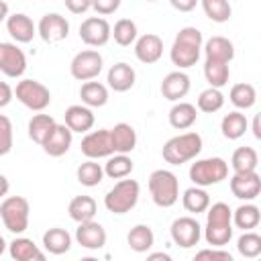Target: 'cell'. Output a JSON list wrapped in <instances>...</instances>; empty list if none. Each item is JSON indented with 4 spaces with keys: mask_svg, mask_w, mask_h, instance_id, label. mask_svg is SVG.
<instances>
[{
    "mask_svg": "<svg viewBox=\"0 0 261 261\" xmlns=\"http://www.w3.org/2000/svg\"><path fill=\"white\" fill-rule=\"evenodd\" d=\"M204 77H206V82L212 88H224L228 84V77H230L228 63L206 59V63H204Z\"/></svg>",
    "mask_w": 261,
    "mask_h": 261,
    "instance_id": "74e56055",
    "label": "cell"
},
{
    "mask_svg": "<svg viewBox=\"0 0 261 261\" xmlns=\"http://www.w3.org/2000/svg\"><path fill=\"white\" fill-rule=\"evenodd\" d=\"M159 90H161V94H163L165 100H169V102H179V100L186 98L188 92H190V77H188V73H184L181 69L171 71V73H167V75L163 77Z\"/></svg>",
    "mask_w": 261,
    "mask_h": 261,
    "instance_id": "d6986e66",
    "label": "cell"
},
{
    "mask_svg": "<svg viewBox=\"0 0 261 261\" xmlns=\"http://www.w3.org/2000/svg\"><path fill=\"white\" fill-rule=\"evenodd\" d=\"M65 2V8L73 14H84L92 8V0H63Z\"/></svg>",
    "mask_w": 261,
    "mask_h": 261,
    "instance_id": "7dc6e473",
    "label": "cell"
},
{
    "mask_svg": "<svg viewBox=\"0 0 261 261\" xmlns=\"http://www.w3.org/2000/svg\"><path fill=\"white\" fill-rule=\"evenodd\" d=\"M6 31L8 35L16 41V43H31L37 35V27L31 20V16L22 14V12H14L8 14L6 18Z\"/></svg>",
    "mask_w": 261,
    "mask_h": 261,
    "instance_id": "ffe728a7",
    "label": "cell"
},
{
    "mask_svg": "<svg viewBox=\"0 0 261 261\" xmlns=\"http://www.w3.org/2000/svg\"><path fill=\"white\" fill-rule=\"evenodd\" d=\"M135 55L145 65L157 63L161 59V55H163V39L159 35H155V33H147V35L137 37V41H135Z\"/></svg>",
    "mask_w": 261,
    "mask_h": 261,
    "instance_id": "2e32d148",
    "label": "cell"
},
{
    "mask_svg": "<svg viewBox=\"0 0 261 261\" xmlns=\"http://www.w3.org/2000/svg\"><path fill=\"white\" fill-rule=\"evenodd\" d=\"M259 165V155L253 147H239L234 149L230 157V167L234 173H245V171H257Z\"/></svg>",
    "mask_w": 261,
    "mask_h": 261,
    "instance_id": "836d02e7",
    "label": "cell"
},
{
    "mask_svg": "<svg viewBox=\"0 0 261 261\" xmlns=\"http://www.w3.org/2000/svg\"><path fill=\"white\" fill-rule=\"evenodd\" d=\"M43 247L51 255H63L71 249V234L61 226H53L43 232Z\"/></svg>",
    "mask_w": 261,
    "mask_h": 261,
    "instance_id": "4316f807",
    "label": "cell"
},
{
    "mask_svg": "<svg viewBox=\"0 0 261 261\" xmlns=\"http://www.w3.org/2000/svg\"><path fill=\"white\" fill-rule=\"evenodd\" d=\"M169 232H171V239L177 247L181 249H190V247H196L202 239V226L200 222L194 218V216H179L171 222L169 226Z\"/></svg>",
    "mask_w": 261,
    "mask_h": 261,
    "instance_id": "30bf717a",
    "label": "cell"
},
{
    "mask_svg": "<svg viewBox=\"0 0 261 261\" xmlns=\"http://www.w3.org/2000/svg\"><path fill=\"white\" fill-rule=\"evenodd\" d=\"M259 222H261V212H259V208H257L255 204H251V202L241 204V206L232 212V224H234L237 228H241V230H253V228L259 226Z\"/></svg>",
    "mask_w": 261,
    "mask_h": 261,
    "instance_id": "d6a6232c",
    "label": "cell"
},
{
    "mask_svg": "<svg viewBox=\"0 0 261 261\" xmlns=\"http://www.w3.org/2000/svg\"><path fill=\"white\" fill-rule=\"evenodd\" d=\"M141 196V186L137 179H126L122 177L120 181H116L104 196V206L108 212L112 214H126L130 212Z\"/></svg>",
    "mask_w": 261,
    "mask_h": 261,
    "instance_id": "277c9868",
    "label": "cell"
},
{
    "mask_svg": "<svg viewBox=\"0 0 261 261\" xmlns=\"http://www.w3.org/2000/svg\"><path fill=\"white\" fill-rule=\"evenodd\" d=\"M126 243L135 253H147L155 245V234L149 224H135L126 234Z\"/></svg>",
    "mask_w": 261,
    "mask_h": 261,
    "instance_id": "4dcf8cb0",
    "label": "cell"
},
{
    "mask_svg": "<svg viewBox=\"0 0 261 261\" xmlns=\"http://www.w3.org/2000/svg\"><path fill=\"white\" fill-rule=\"evenodd\" d=\"M151 200L159 208H171L179 200V181L177 175L169 169H155L149 175Z\"/></svg>",
    "mask_w": 261,
    "mask_h": 261,
    "instance_id": "5b68a950",
    "label": "cell"
},
{
    "mask_svg": "<svg viewBox=\"0 0 261 261\" xmlns=\"http://www.w3.org/2000/svg\"><path fill=\"white\" fill-rule=\"evenodd\" d=\"M204 37L196 27H184L173 39V45L169 49L171 63L177 65L179 69H188L198 63L200 53H202Z\"/></svg>",
    "mask_w": 261,
    "mask_h": 261,
    "instance_id": "7a4b0ae2",
    "label": "cell"
},
{
    "mask_svg": "<svg viewBox=\"0 0 261 261\" xmlns=\"http://www.w3.org/2000/svg\"><path fill=\"white\" fill-rule=\"evenodd\" d=\"M228 177V163L222 157H206V159H196L190 167V179L194 186L208 188L224 181Z\"/></svg>",
    "mask_w": 261,
    "mask_h": 261,
    "instance_id": "52a82bcc",
    "label": "cell"
},
{
    "mask_svg": "<svg viewBox=\"0 0 261 261\" xmlns=\"http://www.w3.org/2000/svg\"><path fill=\"white\" fill-rule=\"evenodd\" d=\"M37 35L45 43H59V41L67 39V35H69V22L59 12H49V14H45L39 20Z\"/></svg>",
    "mask_w": 261,
    "mask_h": 261,
    "instance_id": "5bb4252c",
    "label": "cell"
},
{
    "mask_svg": "<svg viewBox=\"0 0 261 261\" xmlns=\"http://www.w3.org/2000/svg\"><path fill=\"white\" fill-rule=\"evenodd\" d=\"M27 69V55L16 43H0V71L6 77H20Z\"/></svg>",
    "mask_w": 261,
    "mask_h": 261,
    "instance_id": "4fadbf2b",
    "label": "cell"
},
{
    "mask_svg": "<svg viewBox=\"0 0 261 261\" xmlns=\"http://www.w3.org/2000/svg\"><path fill=\"white\" fill-rule=\"evenodd\" d=\"M253 137L255 139H261V126H259V114L253 118Z\"/></svg>",
    "mask_w": 261,
    "mask_h": 261,
    "instance_id": "db71d44e",
    "label": "cell"
},
{
    "mask_svg": "<svg viewBox=\"0 0 261 261\" xmlns=\"http://www.w3.org/2000/svg\"><path fill=\"white\" fill-rule=\"evenodd\" d=\"M110 37H114V41L120 45V47H128L137 41L139 37V31H137V22L130 20V18H120L114 22L112 31H110Z\"/></svg>",
    "mask_w": 261,
    "mask_h": 261,
    "instance_id": "ab89813d",
    "label": "cell"
},
{
    "mask_svg": "<svg viewBox=\"0 0 261 261\" xmlns=\"http://www.w3.org/2000/svg\"><path fill=\"white\" fill-rule=\"evenodd\" d=\"M147 259H149V261H157V259H163V261H169L171 257H169L167 253H149V255H147Z\"/></svg>",
    "mask_w": 261,
    "mask_h": 261,
    "instance_id": "816d5d0a",
    "label": "cell"
},
{
    "mask_svg": "<svg viewBox=\"0 0 261 261\" xmlns=\"http://www.w3.org/2000/svg\"><path fill=\"white\" fill-rule=\"evenodd\" d=\"M29 216H31V206L29 200L22 196H6L0 204V218L2 224L8 232L12 234H22L29 228Z\"/></svg>",
    "mask_w": 261,
    "mask_h": 261,
    "instance_id": "8992f818",
    "label": "cell"
},
{
    "mask_svg": "<svg viewBox=\"0 0 261 261\" xmlns=\"http://www.w3.org/2000/svg\"><path fill=\"white\" fill-rule=\"evenodd\" d=\"M202 51L206 55V59H212V61H224V63H230L234 59V45L230 39L226 37H210L204 45H202Z\"/></svg>",
    "mask_w": 261,
    "mask_h": 261,
    "instance_id": "603a6c76",
    "label": "cell"
},
{
    "mask_svg": "<svg viewBox=\"0 0 261 261\" xmlns=\"http://www.w3.org/2000/svg\"><path fill=\"white\" fill-rule=\"evenodd\" d=\"M102 67H104V59L96 49H84V51L75 53L71 63H69L71 77L77 80V82L96 80L100 75Z\"/></svg>",
    "mask_w": 261,
    "mask_h": 261,
    "instance_id": "9c48e42d",
    "label": "cell"
},
{
    "mask_svg": "<svg viewBox=\"0 0 261 261\" xmlns=\"http://www.w3.org/2000/svg\"><path fill=\"white\" fill-rule=\"evenodd\" d=\"M14 145V128L8 116L0 114V157L8 155Z\"/></svg>",
    "mask_w": 261,
    "mask_h": 261,
    "instance_id": "ee69618b",
    "label": "cell"
},
{
    "mask_svg": "<svg viewBox=\"0 0 261 261\" xmlns=\"http://www.w3.org/2000/svg\"><path fill=\"white\" fill-rule=\"evenodd\" d=\"M230 192L234 198L253 202L261 194V177L257 171H245V173H232L230 181Z\"/></svg>",
    "mask_w": 261,
    "mask_h": 261,
    "instance_id": "9a60e30c",
    "label": "cell"
},
{
    "mask_svg": "<svg viewBox=\"0 0 261 261\" xmlns=\"http://www.w3.org/2000/svg\"><path fill=\"white\" fill-rule=\"evenodd\" d=\"M181 204L190 214H200V212H206V208L210 206V196H208V192L204 188L192 186V188H188L184 192Z\"/></svg>",
    "mask_w": 261,
    "mask_h": 261,
    "instance_id": "e575fe53",
    "label": "cell"
},
{
    "mask_svg": "<svg viewBox=\"0 0 261 261\" xmlns=\"http://www.w3.org/2000/svg\"><path fill=\"white\" fill-rule=\"evenodd\" d=\"M110 22L104 16H90L80 24V39L88 47H104L110 41Z\"/></svg>",
    "mask_w": 261,
    "mask_h": 261,
    "instance_id": "8fae6325",
    "label": "cell"
},
{
    "mask_svg": "<svg viewBox=\"0 0 261 261\" xmlns=\"http://www.w3.org/2000/svg\"><path fill=\"white\" fill-rule=\"evenodd\" d=\"M110 141L114 153H133L137 147V130L128 122H118L110 128Z\"/></svg>",
    "mask_w": 261,
    "mask_h": 261,
    "instance_id": "cb8c5ba5",
    "label": "cell"
},
{
    "mask_svg": "<svg viewBox=\"0 0 261 261\" xmlns=\"http://www.w3.org/2000/svg\"><path fill=\"white\" fill-rule=\"evenodd\" d=\"M8 18V4L6 0H0V22H4Z\"/></svg>",
    "mask_w": 261,
    "mask_h": 261,
    "instance_id": "f5cc1de1",
    "label": "cell"
},
{
    "mask_svg": "<svg viewBox=\"0 0 261 261\" xmlns=\"http://www.w3.org/2000/svg\"><path fill=\"white\" fill-rule=\"evenodd\" d=\"M82 153L88 159H102L114 153L112 149V141H110V128H100V130H88L86 137L82 139L80 145Z\"/></svg>",
    "mask_w": 261,
    "mask_h": 261,
    "instance_id": "7c38bea8",
    "label": "cell"
},
{
    "mask_svg": "<svg viewBox=\"0 0 261 261\" xmlns=\"http://www.w3.org/2000/svg\"><path fill=\"white\" fill-rule=\"evenodd\" d=\"M6 247H8V245H6V241H4V237L0 234V255H2L4 251H6Z\"/></svg>",
    "mask_w": 261,
    "mask_h": 261,
    "instance_id": "11a10c76",
    "label": "cell"
},
{
    "mask_svg": "<svg viewBox=\"0 0 261 261\" xmlns=\"http://www.w3.org/2000/svg\"><path fill=\"white\" fill-rule=\"evenodd\" d=\"M8 190H10V181H8V177H6L4 173H0V200L6 198Z\"/></svg>",
    "mask_w": 261,
    "mask_h": 261,
    "instance_id": "f907efd6",
    "label": "cell"
},
{
    "mask_svg": "<svg viewBox=\"0 0 261 261\" xmlns=\"http://www.w3.org/2000/svg\"><path fill=\"white\" fill-rule=\"evenodd\" d=\"M75 241H77V245H82L88 251H98L106 245V230L96 220L80 222L75 228Z\"/></svg>",
    "mask_w": 261,
    "mask_h": 261,
    "instance_id": "ac0fdd59",
    "label": "cell"
},
{
    "mask_svg": "<svg viewBox=\"0 0 261 261\" xmlns=\"http://www.w3.org/2000/svg\"><path fill=\"white\" fill-rule=\"evenodd\" d=\"M80 98H82V104H86L90 108H100L108 102V88L94 80L84 82L80 88Z\"/></svg>",
    "mask_w": 261,
    "mask_h": 261,
    "instance_id": "f1b7e54d",
    "label": "cell"
},
{
    "mask_svg": "<svg viewBox=\"0 0 261 261\" xmlns=\"http://www.w3.org/2000/svg\"><path fill=\"white\" fill-rule=\"evenodd\" d=\"M200 0H169V4L179 12H192Z\"/></svg>",
    "mask_w": 261,
    "mask_h": 261,
    "instance_id": "681fc988",
    "label": "cell"
},
{
    "mask_svg": "<svg viewBox=\"0 0 261 261\" xmlns=\"http://www.w3.org/2000/svg\"><path fill=\"white\" fill-rule=\"evenodd\" d=\"M55 118L49 116V114H35L31 120H29V139L37 145H43V141L49 137V133L53 130L55 126Z\"/></svg>",
    "mask_w": 261,
    "mask_h": 261,
    "instance_id": "8d00e7d4",
    "label": "cell"
},
{
    "mask_svg": "<svg viewBox=\"0 0 261 261\" xmlns=\"http://www.w3.org/2000/svg\"><path fill=\"white\" fill-rule=\"evenodd\" d=\"M75 177H77V181H80L82 186L94 188V186H98V184L104 179V167H102L96 159H88V161H84V163L77 167Z\"/></svg>",
    "mask_w": 261,
    "mask_h": 261,
    "instance_id": "f35d334b",
    "label": "cell"
},
{
    "mask_svg": "<svg viewBox=\"0 0 261 261\" xmlns=\"http://www.w3.org/2000/svg\"><path fill=\"white\" fill-rule=\"evenodd\" d=\"M237 251L247 259L259 257L261 255V237L253 230H243V234L237 241Z\"/></svg>",
    "mask_w": 261,
    "mask_h": 261,
    "instance_id": "7bdbcfd3",
    "label": "cell"
},
{
    "mask_svg": "<svg viewBox=\"0 0 261 261\" xmlns=\"http://www.w3.org/2000/svg\"><path fill=\"white\" fill-rule=\"evenodd\" d=\"M133 167L135 163L126 153H112L104 163V175H108L110 179H122L133 173Z\"/></svg>",
    "mask_w": 261,
    "mask_h": 261,
    "instance_id": "1f68e13d",
    "label": "cell"
},
{
    "mask_svg": "<svg viewBox=\"0 0 261 261\" xmlns=\"http://www.w3.org/2000/svg\"><path fill=\"white\" fill-rule=\"evenodd\" d=\"M200 151H202V137L198 133L190 130V133H181V135L171 137L163 145L161 155L169 165H181V163L196 159L200 155Z\"/></svg>",
    "mask_w": 261,
    "mask_h": 261,
    "instance_id": "3957f363",
    "label": "cell"
},
{
    "mask_svg": "<svg viewBox=\"0 0 261 261\" xmlns=\"http://www.w3.org/2000/svg\"><path fill=\"white\" fill-rule=\"evenodd\" d=\"M204 239L212 247H224L232 239V210L226 202H214L206 208Z\"/></svg>",
    "mask_w": 261,
    "mask_h": 261,
    "instance_id": "6da1fadb",
    "label": "cell"
},
{
    "mask_svg": "<svg viewBox=\"0 0 261 261\" xmlns=\"http://www.w3.org/2000/svg\"><path fill=\"white\" fill-rule=\"evenodd\" d=\"M228 100L232 102V106H237L239 110H249L255 106L257 102V92L251 84L247 82H241V84H234L230 88V94H228Z\"/></svg>",
    "mask_w": 261,
    "mask_h": 261,
    "instance_id": "d590c367",
    "label": "cell"
},
{
    "mask_svg": "<svg viewBox=\"0 0 261 261\" xmlns=\"http://www.w3.org/2000/svg\"><path fill=\"white\" fill-rule=\"evenodd\" d=\"M194 259L196 261H202V259H208V261H232V255L228 251H224L222 247H212V249L198 251Z\"/></svg>",
    "mask_w": 261,
    "mask_h": 261,
    "instance_id": "f6af8a7d",
    "label": "cell"
},
{
    "mask_svg": "<svg viewBox=\"0 0 261 261\" xmlns=\"http://www.w3.org/2000/svg\"><path fill=\"white\" fill-rule=\"evenodd\" d=\"M14 96L22 106H27L29 110H35V112H43L51 104L49 88L37 80H20L14 88Z\"/></svg>",
    "mask_w": 261,
    "mask_h": 261,
    "instance_id": "ba28073f",
    "label": "cell"
},
{
    "mask_svg": "<svg viewBox=\"0 0 261 261\" xmlns=\"http://www.w3.org/2000/svg\"><path fill=\"white\" fill-rule=\"evenodd\" d=\"M63 118H65V124L71 128V133H88L96 122L92 108L86 104H71L65 110Z\"/></svg>",
    "mask_w": 261,
    "mask_h": 261,
    "instance_id": "44dd1931",
    "label": "cell"
},
{
    "mask_svg": "<svg viewBox=\"0 0 261 261\" xmlns=\"http://www.w3.org/2000/svg\"><path fill=\"white\" fill-rule=\"evenodd\" d=\"M147 2H157V0H147Z\"/></svg>",
    "mask_w": 261,
    "mask_h": 261,
    "instance_id": "9f6ffc18",
    "label": "cell"
},
{
    "mask_svg": "<svg viewBox=\"0 0 261 261\" xmlns=\"http://www.w3.org/2000/svg\"><path fill=\"white\" fill-rule=\"evenodd\" d=\"M169 124L177 130H188L190 126H194V122L198 120V108L190 102H175L169 110Z\"/></svg>",
    "mask_w": 261,
    "mask_h": 261,
    "instance_id": "484cf974",
    "label": "cell"
},
{
    "mask_svg": "<svg viewBox=\"0 0 261 261\" xmlns=\"http://www.w3.org/2000/svg\"><path fill=\"white\" fill-rule=\"evenodd\" d=\"M8 253L14 261H45V253L27 237L16 234V239L8 245Z\"/></svg>",
    "mask_w": 261,
    "mask_h": 261,
    "instance_id": "d4e9b609",
    "label": "cell"
},
{
    "mask_svg": "<svg viewBox=\"0 0 261 261\" xmlns=\"http://www.w3.org/2000/svg\"><path fill=\"white\" fill-rule=\"evenodd\" d=\"M198 110L206 112V114H212V112H218L222 106H224V94L220 92V88H206L204 92H200L198 96V102H196Z\"/></svg>",
    "mask_w": 261,
    "mask_h": 261,
    "instance_id": "60d3db41",
    "label": "cell"
},
{
    "mask_svg": "<svg viewBox=\"0 0 261 261\" xmlns=\"http://www.w3.org/2000/svg\"><path fill=\"white\" fill-rule=\"evenodd\" d=\"M71 143H73V133L63 122V124H55L53 126V130L49 133V137L43 141L41 147L49 157H61V155H65L69 151Z\"/></svg>",
    "mask_w": 261,
    "mask_h": 261,
    "instance_id": "e0dca14e",
    "label": "cell"
},
{
    "mask_svg": "<svg viewBox=\"0 0 261 261\" xmlns=\"http://www.w3.org/2000/svg\"><path fill=\"white\" fill-rule=\"evenodd\" d=\"M135 80H137L135 69H133L128 63H124V61L114 63V65L108 69V75H106L108 88L114 90V92H128V90L135 86Z\"/></svg>",
    "mask_w": 261,
    "mask_h": 261,
    "instance_id": "7402d4cb",
    "label": "cell"
},
{
    "mask_svg": "<svg viewBox=\"0 0 261 261\" xmlns=\"http://www.w3.org/2000/svg\"><path fill=\"white\" fill-rule=\"evenodd\" d=\"M249 128V122H247V116L239 110L234 112H228L222 116V122H220V130H222V137L228 139V141H237L241 139Z\"/></svg>",
    "mask_w": 261,
    "mask_h": 261,
    "instance_id": "f546056e",
    "label": "cell"
},
{
    "mask_svg": "<svg viewBox=\"0 0 261 261\" xmlns=\"http://www.w3.org/2000/svg\"><path fill=\"white\" fill-rule=\"evenodd\" d=\"M120 2L122 0H92V8L100 16H108V14H114L120 8Z\"/></svg>",
    "mask_w": 261,
    "mask_h": 261,
    "instance_id": "bcb514c9",
    "label": "cell"
},
{
    "mask_svg": "<svg viewBox=\"0 0 261 261\" xmlns=\"http://www.w3.org/2000/svg\"><path fill=\"white\" fill-rule=\"evenodd\" d=\"M204 14L212 22H226L232 16V8L228 0H200Z\"/></svg>",
    "mask_w": 261,
    "mask_h": 261,
    "instance_id": "b9f144b4",
    "label": "cell"
},
{
    "mask_svg": "<svg viewBox=\"0 0 261 261\" xmlns=\"http://www.w3.org/2000/svg\"><path fill=\"white\" fill-rule=\"evenodd\" d=\"M12 98H14V90L6 82H0V108L8 106L12 102Z\"/></svg>",
    "mask_w": 261,
    "mask_h": 261,
    "instance_id": "c3c4849f",
    "label": "cell"
},
{
    "mask_svg": "<svg viewBox=\"0 0 261 261\" xmlns=\"http://www.w3.org/2000/svg\"><path fill=\"white\" fill-rule=\"evenodd\" d=\"M67 212H69V218L75 220L77 224L88 222V220H94V216L98 212V204L92 196H75V198H71Z\"/></svg>",
    "mask_w": 261,
    "mask_h": 261,
    "instance_id": "83f0119b",
    "label": "cell"
}]
</instances>
